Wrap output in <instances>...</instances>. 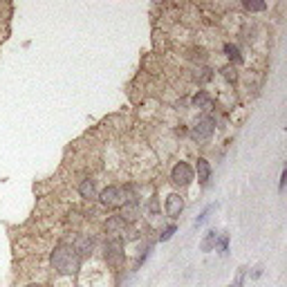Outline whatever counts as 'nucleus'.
Here are the masks:
<instances>
[{
	"label": "nucleus",
	"instance_id": "obj_19",
	"mask_svg": "<svg viewBox=\"0 0 287 287\" xmlns=\"http://www.w3.org/2000/svg\"><path fill=\"white\" fill-rule=\"evenodd\" d=\"M285 180H287V171H283V173H280V182H278V191H283V189H285Z\"/></svg>",
	"mask_w": 287,
	"mask_h": 287
},
{
	"label": "nucleus",
	"instance_id": "obj_11",
	"mask_svg": "<svg viewBox=\"0 0 287 287\" xmlns=\"http://www.w3.org/2000/svg\"><path fill=\"white\" fill-rule=\"evenodd\" d=\"M218 238H220V233L215 231V229H209L207 236H204V238H202V242H200V249H202L204 253L213 251L215 247H218Z\"/></svg>",
	"mask_w": 287,
	"mask_h": 287
},
{
	"label": "nucleus",
	"instance_id": "obj_1",
	"mask_svg": "<svg viewBox=\"0 0 287 287\" xmlns=\"http://www.w3.org/2000/svg\"><path fill=\"white\" fill-rule=\"evenodd\" d=\"M50 265L59 276H74L81 269V256L72 247V242H59L50 253Z\"/></svg>",
	"mask_w": 287,
	"mask_h": 287
},
{
	"label": "nucleus",
	"instance_id": "obj_5",
	"mask_svg": "<svg viewBox=\"0 0 287 287\" xmlns=\"http://www.w3.org/2000/svg\"><path fill=\"white\" fill-rule=\"evenodd\" d=\"M193 180H195L193 166H191L189 162H184V160L175 162L173 169H171V182H173L175 186H189Z\"/></svg>",
	"mask_w": 287,
	"mask_h": 287
},
{
	"label": "nucleus",
	"instance_id": "obj_20",
	"mask_svg": "<svg viewBox=\"0 0 287 287\" xmlns=\"http://www.w3.org/2000/svg\"><path fill=\"white\" fill-rule=\"evenodd\" d=\"M25 287H43L41 283H30V285H25Z\"/></svg>",
	"mask_w": 287,
	"mask_h": 287
},
{
	"label": "nucleus",
	"instance_id": "obj_4",
	"mask_svg": "<svg viewBox=\"0 0 287 287\" xmlns=\"http://www.w3.org/2000/svg\"><path fill=\"white\" fill-rule=\"evenodd\" d=\"M215 132V119L211 114H202L191 126V139L193 141H209Z\"/></svg>",
	"mask_w": 287,
	"mask_h": 287
},
{
	"label": "nucleus",
	"instance_id": "obj_15",
	"mask_svg": "<svg viewBox=\"0 0 287 287\" xmlns=\"http://www.w3.org/2000/svg\"><path fill=\"white\" fill-rule=\"evenodd\" d=\"M222 76L229 81V83H236V81H238V72H236V68H233V65H227V68H222Z\"/></svg>",
	"mask_w": 287,
	"mask_h": 287
},
{
	"label": "nucleus",
	"instance_id": "obj_8",
	"mask_svg": "<svg viewBox=\"0 0 287 287\" xmlns=\"http://www.w3.org/2000/svg\"><path fill=\"white\" fill-rule=\"evenodd\" d=\"M191 106L202 110V112H209V110H213V97L207 90H198V92L193 94V99H191Z\"/></svg>",
	"mask_w": 287,
	"mask_h": 287
},
{
	"label": "nucleus",
	"instance_id": "obj_3",
	"mask_svg": "<svg viewBox=\"0 0 287 287\" xmlns=\"http://www.w3.org/2000/svg\"><path fill=\"white\" fill-rule=\"evenodd\" d=\"M103 258L110 267H119L126 260V247H123V238L108 236L106 245H103Z\"/></svg>",
	"mask_w": 287,
	"mask_h": 287
},
{
	"label": "nucleus",
	"instance_id": "obj_16",
	"mask_svg": "<svg viewBox=\"0 0 287 287\" xmlns=\"http://www.w3.org/2000/svg\"><path fill=\"white\" fill-rule=\"evenodd\" d=\"M245 9L247 12H265L267 9V3H251V0H245Z\"/></svg>",
	"mask_w": 287,
	"mask_h": 287
},
{
	"label": "nucleus",
	"instance_id": "obj_2",
	"mask_svg": "<svg viewBox=\"0 0 287 287\" xmlns=\"http://www.w3.org/2000/svg\"><path fill=\"white\" fill-rule=\"evenodd\" d=\"M97 200L101 202V207H106V209H121V207H126L128 202H135L137 198L132 195V191L128 189V186L110 184L97 195Z\"/></svg>",
	"mask_w": 287,
	"mask_h": 287
},
{
	"label": "nucleus",
	"instance_id": "obj_12",
	"mask_svg": "<svg viewBox=\"0 0 287 287\" xmlns=\"http://www.w3.org/2000/svg\"><path fill=\"white\" fill-rule=\"evenodd\" d=\"M222 50H224V54H227V59L231 61V65L233 63H236V65L242 63V54H240V47H238V45H233V43H224Z\"/></svg>",
	"mask_w": 287,
	"mask_h": 287
},
{
	"label": "nucleus",
	"instance_id": "obj_9",
	"mask_svg": "<svg viewBox=\"0 0 287 287\" xmlns=\"http://www.w3.org/2000/svg\"><path fill=\"white\" fill-rule=\"evenodd\" d=\"M211 162L207 160V157H198V162H195V169L193 173L198 175V182L200 184H207L209 180H211Z\"/></svg>",
	"mask_w": 287,
	"mask_h": 287
},
{
	"label": "nucleus",
	"instance_id": "obj_10",
	"mask_svg": "<svg viewBox=\"0 0 287 287\" xmlns=\"http://www.w3.org/2000/svg\"><path fill=\"white\" fill-rule=\"evenodd\" d=\"M79 193H81V198L83 200H97V184H94V180L92 178H83L79 182Z\"/></svg>",
	"mask_w": 287,
	"mask_h": 287
},
{
	"label": "nucleus",
	"instance_id": "obj_6",
	"mask_svg": "<svg viewBox=\"0 0 287 287\" xmlns=\"http://www.w3.org/2000/svg\"><path fill=\"white\" fill-rule=\"evenodd\" d=\"M184 211V198L180 193H169L164 200V213L169 215L171 220L180 218V213Z\"/></svg>",
	"mask_w": 287,
	"mask_h": 287
},
{
	"label": "nucleus",
	"instance_id": "obj_13",
	"mask_svg": "<svg viewBox=\"0 0 287 287\" xmlns=\"http://www.w3.org/2000/svg\"><path fill=\"white\" fill-rule=\"evenodd\" d=\"M215 209H218V204H209V207H207V209H204V211H202V213H200V215H198V218H195L193 227H195V229H200V227H202V224H204V222H207V220H209V215H211V213L215 211Z\"/></svg>",
	"mask_w": 287,
	"mask_h": 287
},
{
	"label": "nucleus",
	"instance_id": "obj_17",
	"mask_svg": "<svg viewBox=\"0 0 287 287\" xmlns=\"http://www.w3.org/2000/svg\"><path fill=\"white\" fill-rule=\"evenodd\" d=\"M175 231H178V227H175V224H169V227H164V229H162V233H160V240H162V242L171 240Z\"/></svg>",
	"mask_w": 287,
	"mask_h": 287
},
{
	"label": "nucleus",
	"instance_id": "obj_14",
	"mask_svg": "<svg viewBox=\"0 0 287 287\" xmlns=\"http://www.w3.org/2000/svg\"><path fill=\"white\" fill-rule=\"evenodd\" d=\"M213 79V72L209 68H198L195 70V81H200V83H207V81Z\"/></svg>",
	"mask_w": 287,
	"mask_h": 287
},
{
	"label": "nucleus",
	"instance_id": "obj_18",
	"mask_svg": "<svg viewBox=\"0 0 287 287\" xmlns=\"http://www.w3.org/2000/svg\"><path fill=\"white\" fill-rule=\"evenodd\" d=\"M218 247H220V251L222 253H227L229 251V236H220L218 238Z\"/></svg>",
	"mask_w": 287,
	"mask_h": 287
},
{
	"label": "nucleus",
	"instance_id": "obj_7",
	"mask_svg": "<svg viewBox=\"0 0 287 287\" xmlns=\"http://www.w3.org/2000/svg\"><path fill=\"white\" fill-rule=\"evenodd\" d=\"M72 247L76 249L79 256H92L94 253V247H97V242H94L92 236H88V233H79V236L72 240Z\"/></svg>",
	"mask_w": 287,
	"mask_h": 287
}]
</instances>
